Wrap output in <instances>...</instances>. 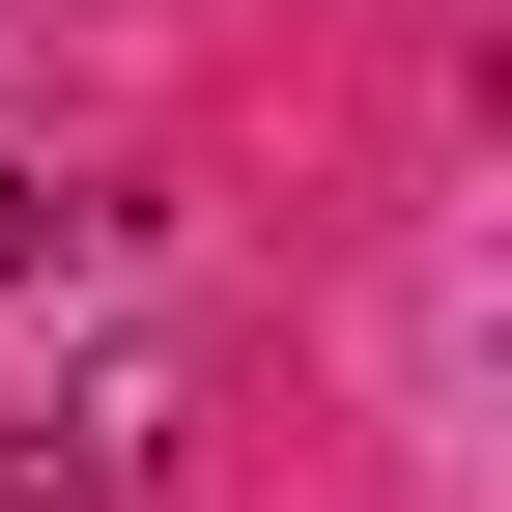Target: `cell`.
Segmentation results:
<instances>
[{"label":"cell","mask_w":512,"mask_h":512,"mask_svg":"<svg viewBox=\"0 0 512 512\" xmlns=\"http://www.w3.org/2000/svg\"><path fill=\"white\" fill-rule=\"evenodd\" d=\"M57 256H86V200H57V171L0 143V285H57Z\"/></svg>","instance_id":"6da1fadb"}]
</instances>
